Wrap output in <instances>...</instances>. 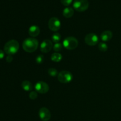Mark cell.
<instances>
[{
    "label": "cell",
    "instance_id": "6da1fadb",
    "mask_svg": "<svg viewBox=\"0 0 121 121\" xmlns=\"http://www.w3.org/2000/svg\"><path fill=\"white\" fill-rule=\"evenodd\" d=\"M39 47V41L35 38L30 37L26 39L22 43V48L28 53L34 52Z\"/></svg>",
    "mask_w": 121,
    "mask_h": 121
},
{
    "label": "cell",
    "instance_id": "7a4b0ae2",
    "mask_svg": "<svg viewBox=\"0 0 121 121\" xmlns=\"http://www.w3.org/2000/svg\"><path fill=\"white\" fill-rule=\"evenodd\" d=\"M19 49V43L17 40H11L7 41L4 46V52L8 55L15 54Z\"/></svg>",
    "mask_w": 121,
    "mask_h": 121
},
{
    "label": "cell",
    "instance_id": "3957f363",
    "mask_svg": "<svg viewBox=\"0 0 121 121\" xmlns=\"http://www.w3.org/2000/svg\"><path fill=\"white\" fill-rule=\"evenodd\" d=\"M63 46L67 50H74L78 47V41L74 37H67L63 40Z\"/></svg>",
    "mask_w": 121,
    "mask_h": 121
},
{
    "label": "cell",
    "instance_id": "277c9868",
    "mask_svg": "<svg viewBox=\"0 0 121 121\" xmlns=\"http://www.w3.org/2000/svg\"><path fill=\"white\" fill-rule=\"evenodd\" d=\"M73 6L77 11L83 12L88 9L89 3L87 0H74Z\"/></svg>",
    "mask_w": 121,
    "mask_h": 121
},
{
    "label": "cell",
    "instance_id": "5b68a950",
    "mask_svg": "<svg viewBox=\"0 0 121 121\" xmlns=\"http://www.w3.org/2000/svg\"><path fill=\"white\" fill-rule=\"evenodd\" d=\"M58 80L61 83H67L70 82L73 79V75L70 72L63 70L59 73L57 76Z\"/></svg>",
    "mask_w": 121,
    "mask_h": 121
},
{
    "label": "cell",
    "instance_id": "8992f818",
    "mask_svg": "<svg viewBox=\"0 0 121 121\" xmlns=\"http://www.w3.org/2000/svg\"><path fill=\"white\" fill-rule=\"evenodd\" d=\"M48 28L53 31H57L61 28L60 21L56 17H52L48 21Z\"/></svg>",
    "mask_w": 121,
    "mask_h": 121
},
{
    "label": "cell",
    "instance_id": "52a82bcc",
    "mask_svg": "<svg viewBox=\"0 0 121 121\" xmlns=\"http://www.w3.org/2000/svg\"><path fill=\"white\" fill-rule=\"evenodd\" d=\"M85 43L88 46H93L99 43V38L95 33H89L85 37Z\"/></svg>",
    "mask_w": 121,
    "mask_h": 121
},
{
    "label": "cell",
    "instance_id": "ba28073f",
    "mask_svg": "<svg viewBox=\"0 0 121 121\" xmlns=\"http://www.w3.org/2000/svg\"><path fill=\"white\" fill-rule=\"evenodd\" d=\"M35 89L38 93L45 94L49 91V86L47 83L43 81H39L35 85Z\"/></svg>",
    "mask_w": 121,
    "mask_h": 121
},
{
    "label": "cell",
    "instance_id": "9c48e42d",
    "mask_svg": "<svg viewBox=\"0 0 121 121\" xmlns=\"http://www.w3.org/2000/svg\"><path fill=\"white\" fill-rule=\"evenodd\" d=\"M53 47V41L47 39L44 40L40 44V50L42 53H47L50 52Z\"/></svg>",
    "mask_w": 121,
    "mask_h": 121
},
{
    "label": "cell",
    "instance_id": "30bf717a",
    "mask_svg": "<svg viewBox=\"0 0 121 121\" xmlns=\"http://www.w3.org/2000/svg\"><path fill=\"white\" fill-rule=\"evenodd\" d=\"M39 115L41 120L43 121H48L51 118V113L47 108L43 107L39 111Z\"/></svg>",
    "mask_w": 121,
    "mask_h": 121
},
{
    "label": "cell",
    "instance_id": "8fae6325",
    "mask_svg": "<svg viewBox=\"0 0 121 121\" xmlns=\"http://www.w3.org/2000/svg\"><path fill=\"white\" fill-rule=\"evenodd\" d=\"M40 33V29L39 26L33 25L31 26L28 29V34L32 37H35L38 36Z\"/></svg>",
    "mask_w": 121,
    "mask_h": 121
},
{
    "label": "cell",
    "instance_id": "7c38bea8",
    "mask_svg": "<svg viewBox=\"0 0 121 121\" xmlns=\"http://www.w3.org/2000/svg\"><path fill=\"white\" fill-rule=\"evenodd\" d=\"M112 37H113V33H112V31L109 30L105 31L100 35L101 40L103 41H105V42L109 41L112 39Z\"/></svg>",
    "mask_w": 121,
    "mask_h": 121
},
{
    "label": "cell",
    "instance_id": "4fadbf2b",
    "mask_svg": "<svg viewBox=\"0 0 121 121\" xmlns=\"http://www.w3.org/2000/svg\"><path fill=\"white\" fill-rule=\"evenodd\" d=\"M74 14V9L71 7H66L63 9V15L65 18H71Z\"/></svg>",
    "mask_w": 121,
    "mask_h": 121
},
{
    "label": "cell",
    "instance_id": "5bb4252c",
    "mask_svg": "<svg viewBox=\"0 0 121 121\" xmlns=\"http://www.w3.org/2000/svg\"><path fill=\"white\" fill-rule=\"evenodd\" d=\"M21 87L25 91H27V92L31 91L33 88L32 83L28 80H24L21 83Z\"/></svg>",
    "mask_w": 121,
    "mask_h": 121
},
{
    "label": "cell",
    "instance_id": "9a60e30c",
    "mask_svg": "<svg viewBox=\"0 0 121 121\" xmlns=\"http://www.w3.org/2000/svg\"><path fill=\"white\" fill-rule=\"evenodd\" d=\"M51 59L54 62H60L62 59V55L59 53H54L52 54Z\"/></svg>",
    "mask_w": 121,
    "mask_h": 121
},
{
    "label": "cell",
    "instance_id": "2e32d148",
    "mask_svg": "<svg viewBox=\"0 0 121 121\" xmlns=\"http://www.w3.org/2000/svg\"><path fill=\"white\" fill-rule=\"evenodd\" d=\"M52 41L55 43H58L61 40V35L59 33H54L52 36Z\"/></svg>",
    "mask_w": 121,
    "mask_h": 121
},
{
    "label": "cell",
    "instance_id": "e0dca14e",
    "mask_svg": "<svg viewBox=\"0 0 121 121\" xmlns=\"http://www.w3.org/2000/svg\"><path fill=\"white\" fill-rule=\"evenodd\" d=\"M98 48H99V50L100 52H105L106 51H107L108 48V45L105 43L101 42L99 44Z\"/></svg>",
    "mask_w": 121,
    "mask_h": 121
},
{
    "label": "cell",
    "instance_id": "ac0fdd59",
    "mask_svg": "<svg viewBox=\"0 0 121 121\" xmlns=\"http://www.w3.org/2000/svg\"><path fill=\"white\" fill-rule=\"evenodd\" d=\"M48 73L50 76L55 77L56 76H58V72L56 69L54 68H50L48 70Z\"/></svg>",
    "mask_w": 121,
    "mask_h": 121
},
{
    "label": "cell",
    "instance_id": "d6986e66",
    "mask_svg": "<svg viewBox=\"0 0 121 121\" xmlns=\"http://www.w3.org/2000/svg\"><path fill=\"white\" fill-rule=\"evenodd\" d=\"M63 47L61 44H60V43H55V44L53 46V50H54V52H56V53H58L59 52L61 51L62 50Z\"/></svg>",
    "mask_w": 121,
    "mask_h": 121
},
{
    "label": "cell",
    "instance_id": "ffe728a7",
    "mask_svg": "<svg viewBox=\"0 0 121 121\" xmlns=\"http://www.w3.org/2000/svg\"><path fill=\"white\" fill-rule=\"evenodd\" d=\"M44 56L43 55H39L35 58V61L38 64L42 63L44 61Z\"/></svg>",
    "mask_w": 121,
    "mask_h": 121
},
{
    "label": "cell",
    "instance_id": "44dd1931",
    "mask_svg": "<svg viewBox=\"0 0 121 121\" xmlns=\"http://www.w3.org/2000/svg\"><path fill=\"white\" fill-rule=\"evenodd\" d=\"M38 97V94L35 91H33V92H31L29 94V98H30L31 100H35Z\"/></svg>",
    "mask_w": 121,
    "mask_h": 121
},
{
    "label": "cell",
    "instance_id": "7402d4cb",
    "mask_svg": "<svg viewBox=\"0 0 121 121\" xmlns=\"http://www.w3.org/2000/svg\"><path fill=\"white\" fill-rule=\"evenodd\" d=\"M61 3L66 7H68L73 2V0H60Z\"/></svg>",
    "mask_w": 121,
    "mask_h": 121
},
{
    "label": "cell",
    "instance_id": "603a6c76",
    "mask_svg": "<svg viewBox=\"0 0 121 121\" xmlns=\"http://www.w3.org/2000/svg\"><path fill=\"white\" fill-rule=\"evenodd\" d=\"M13 57H12L11 55H8V56L7 57V58H6V60H7V62L8 63L11 62V61H13Z\"/></svg>",
    "mask_w": 121,
    "mask_h": 121
},
{
    "label": "cell",
    "instance_id": "cb8c5ba5",
    "mask_svg": "<svg viewBox=\"0 0 121 121\" xmlns=\"http://www.w3.org/2000/svg\"><path fill=\"white\" fill-rule=\"evenodd\" d=\"M4 56H5L4 52L2 50H0V59H3Z\"/></svg>",
    "mask_w": 121,
    "mask_h": 121
}]
</instances>
